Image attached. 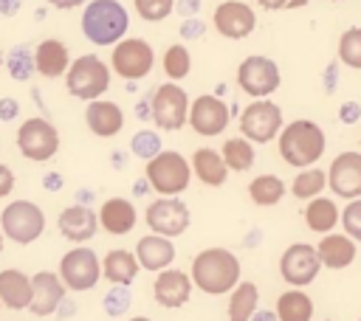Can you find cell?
<instances>
[{
	"mask_svg": "<svg viewBox=\"0 0 361 321\" xmlns=\"http://www.w3.org/2000/svg\"><path fill=\"white\" fill-rule=\"evenodd\" d=\"M178 8H180V14H195L197 8H200V3L197 0H180V3H175Z\"/></svg>",
	"mask_w": 361,
	"mask_h": 321,
	"instance_id": "49",
	"label": "cell"
},
{
	"mask_svg": "<svg viewBox=\"0 0 361 321\" xmlns=\"http://www.w3.org/2000/svg\"><path fill=\"white\" fill-rule=\"evenodd\" d=\"M127 321H152V318H147V315H135V318H127Z\"/></svg>",
	"mask_w": 361,
	"mask_h": 321,
	"instance_id": "55",
	"label": "cell"
},
{
	"mask_svg": "<svg viewBox=\"0 0 361 321\" xmlns=\"http://www.w3.org/2000/svg\"><path fill=\"white\" fill-rule=\"evenodd\" d=\"M135 11L147 23H161L175 11V0H133Z\"/></svg>",
	"mask_w": 361,
	"mask_h": 321,
	"instance_id": "38",
	"label": "cell"
},
{
	"mask_svg": "<svg viewBox=\"0 0 361 321\" xmlns=\"http://www.w3.org/2000/svg\"><path fill=\"white\" fill-rule=\"evenodd\" d=\"M324 175H327V189L336 197H341V200L361 197V152H355V149L338 152Z\"/></svg>",
	"mask_w": 361,
	"mask_h": 321,
	"instance_id": "16",
	"label": "cell"
},
{
	"mask_svg": "<svg viewBox=\"0 0 361 321\" xmlns=\"http://www.w3.org/2000/svg\"><path fill=\"white\" fill-rule=\"evenodd\" d=\"M282 127H285L282 107L276 101H271V99H254L240 113V135L245 141H251V144H268V141H274Z\"/></svg>",
	"mask_w": 361,
	"mask_h": 321,
	"instance_id": "8",
	"label": "cell"
},
{
	"mask_svg": "<svg viewBox=\"0 0 361 321\" xmlns=\"http://www.w3.org/2000/svg\"><path fill=\"white\" fill-rule=\"evenodd\" d=\"M217 152H220V158H223V163H226L228 172H248L254 166V160H257L254 144L245 141L243 135L240 138H226Z\"/></svg>",
	"mask_w": 361,
	"mask_h": 321,
	"instance_id": "33",
	"label": "cell"
},
{
	"mask_svg": "<svg viewBox=\"0 0 361 321\" xmlns=\"http://www.w3.org/2000/svg\"><path fill=\"white\" fill-rule=\"evenodd\" d=\"M316 248V256L322 262V268H330V270H344L355 262V253H358V242H353L347 234H322L319 245Z\"/></svg>",
	"mask_w": 361,
	"mask_h": 321,
	"instance_id": "22",
	"label": "cell"
},
{
	"mask_svg": "<svg viewBox=\"0 0 361 321\" xmlns=\"http://www.w3.org/2000/svg\"><path fill=\"white\" fill-rule=\"evenodd\" d=\"M8 70L14 79H28L31 70H34V54L28 48H17L11 56H8Z\"/></svg>",
	"mask_w": 361,
	"mask_h": 321,
	"instance_id": "40",
	"label": "cell"
},
{
	"mask_svg": "<svg viewBox=\"0 0 361 321\" xmlns=\"http://www.w3.org/2000/svg\"><path fill=\"white\" fill-rule=\"evenodd\" d=\"M65 87L73 99H82V101L102 99V93H107L110 87V65L102 62L96 54H82L68 65Z\"/></svg>",
	"mask_w": 361,
	"mask_h": 321,
	"instance_id": "5",
	"label": "cell"
},
{
	"mask_svg": "<svg viewBox=\"0 0 361 321\" xmlns=\"http://www.w3.org/2000/svg\"><path fill=\"white\" fill-rule=\"evenodd\" d=\"M17 149L25 160H51L59 152V130L42 115L25 118L17 127Z\"/></svg>",
	"mask_w": 361,
	"mask_h": 321,
	"instance_id": "11",
	"label": "cell"
},
{
	"mask_svg": "<svg viewBox=\"0 0 361 321\" xmlns=\"http://www.w3.org/2000/svg\"><path fill=\"white\" fill-rule=\"evenodd\" d=\"M305 225L313 231V234H330L336 225H338V206L333 197H310L307 206H305Z\"/></svg>",
	"mask_w": 361,
	"mask_h": 321,
	"instance_id": "29",
	"label": "cell"
},
{
	"mask_svg": "<svg viewBox=\"0 0 361 321\" xmlns=\"http://www.w3.org/2000/svg\"><path fill=\"white\" fill-rule=\"evenodd\" d=\"M307 3H310V0H288V3H285V8H290V11H293V8H305Z\"/></svg>",
	"mask_w": 361,
	"mask_h": 321,
	"instance_id": "53",
	"label": "cell"
},
{
	"mask_svg": "<svg viewBox=\"0 0 361 321\" xmlns=\"http://www.w3.org/2000/svg\"><path fill=\"white\" fill-rule=\"evenodd\" d=\"M85 124L93 135L99 138H113L124 130V110L116 101L107 99H93L85 107Z\"/></svg>",
	"mask_w": 361,
	"mask_h": 321,
	"instance_id": "20",
	"label": "cell"
},
{
	"mask_svg": "<svg viewBox=\"0 0 361 321\" xmlns=\"http://www.w3.org/2000/svg\"><path fill=\"white\" fill-rule=\"evenodd\" d=\"M20 11V0H0V14H17Z\"/></svg>",
	"mask_w": 361,
	"mask_h": 321,
	"instance_id": "48",
	"label": "cell"
},
{
	"mask_svg": "<svg viewBox=\"0 0 361 321\" xmlns=\"http://www.w3.org/2000/svg\"><path fill=\"white\" fill-rule=\"evenodd\" d=\"M322 273V262L310 242H293L279 256V276L290 287H307Z\"/></svg>",
	"mask_w": 361,
	"mask_h": 321,
	"instance_id": "15",
	"label": "cell"
},
{
	"mask_svg": "<svg viewBox=\"0 0 361 321\" xmlns=\"http://www.w3.org/2000/svg\"><path fill=\"white\" fill-rule=\"evenodd\" d=\"M130 28V14L118 0H90L82 11V34L93 45H116Z\"/></svg>",
	"mask_w": 361,
	"mask_h": 321,
	"instance_id": "3",
	"label": "cell"
},
{
	"mask_svg": "<svg viewBox=\"0 0 361 321\" xmlns=\"http://www.w3.org/2000/svg\"><path fill=\"white\" fill-rule=\"evenodd\" d=\"M0 253H3V231H0Z\"/></svg>",
	"mask_w": 361,
	"mask_h": 321,
	"instance_id": "56",
	"label": "cell"
},
{
	"mask_svg": "<svg viewBox=\"0 0 361 321\" xmlns=\"http://www.w3.org/2000/svg\"><path fill=\"white\" fill-rule=\"evenodd\" d=\"M228 121H231V110H228V104H226L220 96H214V93H203V96H197V99L189 101L186 124H189L197 135H203V138H214V135L226 132Z\"/></svg>",
	"mask_w": 361,
	"mask_h": 321,
	"instance_id": "14",
	"label": "cell"
},
{
	"mask_svg": "<svg viewBox=\"0 0 361 321\" xmlns=\"http://www.w3.org/2000/svg\"><path fill=\"white\" fill-rule=\"evenodd\" d=\"M358 321H361V318H358Z\"/></svg>",
	"mask_w": 361,
	"mask_h": 321,
	"instance_id": "60",
	"label": "cell"
},
{
	"mask_svg": "<svg viewBox=\"0 0 361 321\" xmlns=\"http://www.w3.org/2000/svg\"><path fill=\"white\" fill-rule=\"evenodd\" d=\"M96 220H99V228H104L107 234L124 237V234H130V231L135 228L138 211H135V206H133L127 197H107V200L102 203Z\"/></svg>",
	"mask_w": 361,
	"mask_h": 321,
	"instance_id": "23",
	"label": "cell"
},
{
	"mask_svg": "<svg viewBox=\"0 0 361 321\" xmlns=\"http://www.w3.org/2000/svg\"><path fill=\"white\" fill-rule=\"evenodd\" d=\"M192 287L195 284H192L189 273H183L178 268H166V270H158L155 284H152V296L161 307L175 310V307H183L192 298Z\"/></svg>",
	"mask_w": 361,
	"mask_h": 321,
	"instance_id": "18",
	"label": "cell"
},
{
	"mask_svg": "<svg viewBox=\"0 0 361 321\" xmlns=\"http://www.w3.org/2000/svg\"><path fill=\"white\" fill-rule=\"evenodd\" d=\"M68 65H71V56H68V45L62 39L48 37L34 48V68L39 76L59 79V76H65Z\"/></svg>",
	"mask_w": 361,
	"mask_h": 321,
	"instance_id": "25",
	"label": "cell"
},
{
	"mask_svg": "<svg viewBox=\"0 0 361 321\" xmlns=\"http://www.w3.org/2000/svg\"><path fill=\"white\" fill-rule=\"evenodd\" d=\"M274 315H276V321H310L313 318V301L302 287H290L276 298Z\"/></svg>",
	"mask_w": 361,
	"mask_h": 321,
	"instance_id": "31",
	"label": "cell"
},
{
	"mask_svg": "<svg viewBox=\"0 0 361 321\" xmlns=\"http://www.w3.org/2000/svg\"><path fill=\"white\" fill-rule=\"evenodd\" d=\"M155 65V51L147 39L141 37H124L113 45L110 54V68L113 73H118L124 82H138L144 76H149Z\"/></svg>",
	"mask_w": 361,
	"mask_h": 321,
	"instance_id": "10",
	"label": "cell"
},
{
	"mask_svg": "<svg viewBox=\"0 0 361 321\" xmlns=\"http://www.w3.org/2000/svg\"><path fill=\"white\" fill-rule=\"evenodd\" d=\"M203 34H206V25H203L200 20H195V17L180 25V37H183V39H197V37H203Z\"/></svg>",
	"mask_w": 361,
	"mask_h": 321,
	"instance_id": "42",
	"label": "cell"
},
{
	"mask_svg": "<svg viewBox=\"0 0 361 321\" xmlns=\"http://www.w3.org/2000/svg\"><path fill=\"white\" fill-rule=\"evenodd\" d=\"M259 307V287L254 282H237L228 290V321H251Z\"/></svg>",
	"mask_w": 361,
	"mask_h": 321,
	"instance_id": "30",
	"label": "cell"
},
{
	"mask_svg": "<svg viewBox=\"0 0 361 321\" xmlns=\"http://www.w3.org/2000/svg\"><path fill=\"white\" fill-rule=\"evenodd\" d=\"M324 189H327V175H324V169H319V166L299 169V175H296L293 183H290V194H293L296 200L319 197Z\"/></svg>",
	"mask_w": 361,
	"mask_h": 321,
	"instance_id": "34",
	"label": "cell"
},
{
	"mask_svg": "<svg viewBox=\"0 0 361 321\" xmlns=\"http://www.w3.org/2000/svg\"><path fill=\"white\" fill-rule=\"evenodd\" d=\"M161 65H164V73L169 76V82H180V79H186L189 70H192V54H189L186 45L175 42V45H169V48L164 51Z\"/></svg>",
	"mask_w": 361,
	"mask_h": 321,
	"instance_id": "35",
	"label": "cell"
},
{
	"mask_svg": "<svg viewBox=\"0 0 361 321\" xmlns=\"http://www.w3.org/2000/svg\"><path fill=\"white\" fill-rule=\"evenodd\" d=\"M358 115H361V104H358V101H344V104L338 107V118H341L344 124H355Z\"/></svg>",
	"mask_w": 361,
	"mask_h": 321,
	"instance_id": "43",
	"label": "cell"
},
{
	"mask_svg": "<svg viewBox=\"0 0 361 321\" xmlns=\"http://www.w3.org/2000/svg\"><path fill=\"white\" fill-rule=\"evenodd\" d=\"M144 220H147L149 234L175 239L180 234H186V228L192 225V211L180 197H155L147 206Z\"/></svg>",
	"mask_w": 361,
	"mask_h": 321,
	"instance_id": "12",
	"label": "cell"
},
{
	"mask_svg": "<svg viewBox=\"0 0 361 321\" xmlns=\"http://www.w3.org/2000/svg\"><path fill=\"white\" fill-rule=\"evenodd\" d=\"M336 3H344V0H336Z\"/></svg>",
	"mask_w": 361,
	"mask_h": 321,
	"instance_id": "58",
	"label": "cell"
},
{
	"mask_svg": "<svg viewBox=\"0 0 361 321\" xmlns=\"http://www.w3.org/2000/svg\"><path fill=\"white\" fill-rule=\"evenodd\" d=\"M279 144V158L293 166V169H307L316 166V160L324 155L327 149V135L324 130L310 121V118H293L290 124H285L276 135Z\"/></svg>",
	"mask_w": 361,
	"mask_h": 321,
	"instance_id": "1",
	"label": "cell"
},
{
	"mask_svg": "<svg viewBox=\"0 0 361 321\" xmlns=\"http://www.w3.org/2000/svg\"><path fill=\"white\" fill-rule=\"evenodd\" d=\"M59 186H62V183H59V175H51V177H48V189H59Z\"/></svg>",
	"mask_w": 361,
	"mask_h": 321,
	"instance_id": "54",
	"label": "cell"
},
{
	"mask_svg": "<svg viewBox=\"0 0 361 321\" xmlns=\"http://www.w3.org/2000/svg\"><path fill=\"white\" fill-rule=\"evenodd\" d=\"M0 65H3V54H0Z\"/></svg>",
	"mask_w": 361,
	"mask_h": 321,
	"instance_id": "57",
	"label": "cell"
},
{
	"mask_svg": "<svg viewBox=\"0 0 361 321\" xmlns=\"http://www.w3.org/2000/svg\"><path fill=\"white\" fill-rule=\"evenodd\" d=\"M56 225H59V234H62L65 239L76 242V245L93 239L96 231H99L96 211H93L90 206H82V203H79V206H68V208H62Z\"/></svg>",
	"mask_w": 361,
	"mask_h": 321,
	"instance_id": "21",
	"label": "cell"
},
{
	"mask_svg": "<svg viewBox=\"0 0 361 321\" xmlns=\"http://www.w3.org/2000/svg\"><path fill=\"white\" fill-rule=\"evenodd\" d=\"M144 180L158 197H180L192 183L189 160L175 149H161L144 166Z\"/></svg>",
	"mask_w": 361,
	"mask_h": 321,
	"instance_id": "4",
	"label": "cell"
},
{
	"mask_svg": "<svg viewBox=\"0 0 361 321\" xmlns=\"http://www.w3.org/2000/svg\"><path fill=\"white\" fill-rule=\"evenodd\" d=\"M333 90H336V62L324 73V93H333Z\"/></svg>",
	"mask_w": 361,
	"mask_h": 321,
	"instance_id": "46",
	"label": "cell"
},
{
	"mask_svg": "<svg viewBox=\"0 0 361 321\" xmlns=\"http://www.w3.org/2000/svg\"><path fill=\"white\" fill-rule=\"evenodd\" d=\"M65 284V290H90L99 284L102 279V259L96 256V251L85 248V245H76L73 251H68L62 259H59V273H56Z\"/></svg>",
	"mask_w": 361,
	"mask_h": 321,
	"instance_id": "13",
	"label": "cell"
},
{
	"mask_svg": "<svg viewBox=\"0 0 361 321\" xmlns=\"http://www.w3.org/2000/svg\"><path fill=\"white\" fill-rule=\"evenodd\" d=\"M0 231L17 245H31L45 231V211L31 200H11L0 214Z\"/></svg>",
	"mask_w": 361,
	"mask_h": 321,
	"instance_id": "7",
	"label": "cell"
},
{
	"mask_svg": "<svg viewBox=\"0 0 361 321\" xmlns=\"http://www.w3.org/2000/svg\"><path fill=\"white\" fill-rule=\"evenodd\" d=\"M324 321H330V318H324Z\"/></svg>",
	"mask_w": 361,
	"mask_h": 321,
	"instance_id": "59",
	"label": "cell"
},
{
	"mask_svg": "<svg viewBox=\"0 0 361 321\" xmlns=\"http://www.w3.org/2000/svg\"><path fill=\"white\" fill-rule=\"evenodd\" d=\"M338 220H341V228H344L341 234H347L353 242H361V197L347 200V206L341 208Z\"/></svg>",
	"mask_w": 361,
	"mask_h": 321,
	"instance_id": "39",
	"label": "cell"
},
{
	"mask_svg": "<svg viewBox=\"0 0 361 321\" xmlns=\"http://www.w3.org/2000/svg\"><path fill=\"white\" fill-rule=\"evenodd\" d=\"M251 321H276V315H274L271 310H259V307H257V313L251 315Z\"/></svg>",
	"mask_w": 361,
	"mask_h": 321,
	"instance_id": "51",
	"label": "cell"
},
{
	"mask_svg": "<svg viewBox=\"0 0 361 321\" xmlns=\"http://www.w3.org/2000/svg\"><path fill=\"white\" fill-rule=\"evenodd\" d=\"M212 25L220 37L226 39H245L248 34H254L257 28V14L248 3H240V0H226L214 8L212 14Z\"/></svg>",
	"mask_w": 361,
	"mask_h": 321,
	"instance_id": "17",
	"label": "cell"
},
{
	"mask_svg": "<svg viewBox=\"0 0 361 321\" xmlns=\"http://www.w3.org/2000/svg\"><path fill=\"white\" fill-rule=\"evenodd\" d=\"M130 149H133L135 158L149 160V158H155V155L164 149V146H161V135H158L155 130H138V132L133 135V141H130Z\"/></svg>",
	"mask_w": 361,
	"mask_h": 321,
	"instance_id": "37",
	"label": "cell"
},
{
	"mask_svg": "<svg viewBox=\"0 0 361 321\" xmlns=\"http://www.w3.org/2000/svg\"><path fill=\"white\" fill-rule=\"evenodd\" d=\"M54 8H62V11H68V8H76V6H85L87 0H48Z\"/></svg>",
	"mask_w": 361,
	"mask_h": 321,
	"instance_id": "47",
	"label": "cell"
},
{
	"mask_svg": "<svg viewBox=\"0 0 361 321\" xmlns=\"http://www.w3.org/2000/svg\"><path fill=\"white\" fill-rule=\"evenodd\" d=\"M189 115V93L180 87V82H164L152 87L149 93V118L155 121L158 130L175 132L186 127Z\"/></svg>",
	"mask_w": 361,
	"mask_h": 321,
	"instance_id": "6",
	"label": "cell"
},
{
	"mask_svg": "<svg viewBox=\"0 0 361 321\" xmlns=\"http://www.w3.org/2000/svg\"><path fill=\"white\" fill-rule=\"evenodd\" d=\"M17 110H20V107H17V101H14V99H0V118H3V121L14 118V115H17Z\"/></svg>",
	"mask_w": 361,
	"mask_h": 321,
	"instance_id": "45",
	"label": "cell"
},
{
	"mask_svg": "<svg viewBox=\"0 0 361 321\" xmlns=\"http://www.w3.org/2000/svg\"><path fill=\"white\" fill-rule=\"evenodd\" d=\"M65 284H62V279L56 276V273H51V270H39V273H34L31 276V301H28V310L34 313V315H51L59 304H62V298H65Z\"/></svg>",
	"mask_w": 361,
	"mask_h": 321,
	"instance_id": "19",
	"label": "cell"
},
{
	"mask_svg": "<svg viewBox=\"0 0 361 321\" xmlns=\"http://www.w3.org/2000/svg\"><path fill=\"white\" fill-rule=\"evenodd\" d=\"M240 259L228 248H206L192 259L189 279L206 296H226L240 282Z\"/></svg>",
	"mask_w": 361,
	"mask_h": 321,
	"instance_id": "2",
	"label": "cell"
},
{
	"mask_svg": "<svg viewBox=\"0 0 361 321\" xmlns=\"http://www.w3.org/2000/svg\"><path fill=\"white\" fill-rule=\"evenodd\" d=\"M237 84L251 99H271L282 84V70L271 56L251 54L237 65Z\"/></svg>",
	"mask_w": 361,
	"mask_h": 321,
	"instance_id": "9",
	"label": "cell"
},
{
	"mask_svg": "<svg viewBox=\"0 0 361 321\" xmlns=\"http://www.w3.org/2000/svg\"><path fill=\"white\" fill-rule=\"evenodd\" d=\"M338 59H341V65L361 70V28L358 25L347 28L338 37Z\"/></svg>",
	"mask_w": 361,
	"mask_h": 321,
	"instance_id": "36",
	"label": "cell"
},
{
	"mask_svg": "<svg viewBox=\"0 0 361 321\" xmlns=\"http://www.w3.org/2000/svg\"><path fill=\"white\" fill-rule=\"evenodd\" d=\"M135 110H138V118H149V96H147V99H141Z\"/></svg>",
	"mask_w": 361,
	"mask_h": 321,
	"instance_id": "52",
	"label": "cell"
},
{
	"mask_svg": "<svg viewBox=\"0 0 361 321\" xmlns=\"http://www.w3.org/2000/svg\"><path fill=\"white\" fill-rule=\"evenodd\" d=\"M262 8H268V11H279V8H285V3L288 0H257Z\"/></svg>",
	"mask_w": 361,
	"mask_h": 321,
	"instance_id": "50",
	"label": "cell"
},
{
	"mask_svg": "<svg viewBox=\"0 0 361 321\" xmlns=\"http://www.w3.org/2000/svg\"><path fill=\"white\" fill-rule=\"evenodd\" d=\"M31 301V276L17 268L0 270V304L8 310H28Z\"/></svg>",
	"mask_w": 361,
	"mask_h": 321,
	"instance_id": "28",
	"label": "cell"
},
{
	"mask_svg": "<svg viewBox=\"0 0 361 321\" xmlns=\"http://www.w3.org/2000/svg\"><path fill=\"white\" fill-rule=\"evenodd\" d=\"M138 259H135V253L133 251H127V248H113V251H107L104 253V259H102V276L110 282V284H133L135 282V276H138Z\"/></svg>",
	"mask_w": 361,
	"mask_h": 321,
	"instance_id": "27",
	"label": "cell"
},
{
	"mask_svg": "<svg viewBox=\"0 0 361 321\" xmlns=\"http://www.w3.org/2000/svg\"><path fill=\"white\" fill-rule=\"evenodd\" d=\"M11 189H14V172L6 163H0V197H8Z\"/></svg>",
	"mask_w": 361,
	"mask_h": 321,
	"instance_id": "44",
	"label": "cell"
},
{
	"mask_svg": "<svg viewBox=\"0 0 361 321\" xmlns=\"http://www.w3.org/2000/svg\"><path fill=\"white\" fill-rule=\"evenodd\" d=\"M135 259H138V268L149 270V273H158V270H166L172 268L175 262V245L172 239L166 237H158V234H147L135 242Z\"/></svg>",
	"mask_w": 361,
	"mask_h": 321,
	"instance_id": "24",
	"label": "cell"
},
{
	"mask_svg": "<svg viewBox=\"0 0 361 321\" xmlns=\"http://www.w3.org/2000/svg\"><path fill=\"white\" fill-rule=\"evenodd\" d=\"M285 191H288V186H285V180L279 177V175H257L251 183H248V197H251V203H257V206H262V208H271V206H276L282 197H285Z\"/></svg>",
	"mask_w": 361,
	"mask_h": 321,
	"instance_id": "32",
	"label": "cell"
},
{
	"mask_svg": "<svg viewBox=\"0 0 361 321\" xmlns=\"http://www.w3.org/2000/svg\"><path fill=\"white\" fill-rule=\"evenodd\" d=\"M189 169H192V175H195L200 183H206V186H212V189L223 186L226 177H228V169H226L220 152L212 149V146L195 149V155H192V160H189Z\"/></svg>",
	"mask_w": 361,
	"mask_h": 321,
	"instance_id": "26",
	"label": "cell"
},
{
	"mask_svg": "<svg viewBox=\"0 0 361 321\" xmlns=\"http://www.w3.org/2000/svg\"><path fill=\"white\" fill-rule=\"evenodd\" d=\"M127 307H130V290H127V284H113L107 290V296H104V310L110 315H121Z\"/></svg>",
	"mask_w": 361,
	"mask_h": 321,
	"instance_id": "41",
	"label": "cell"
}]
</instances>
